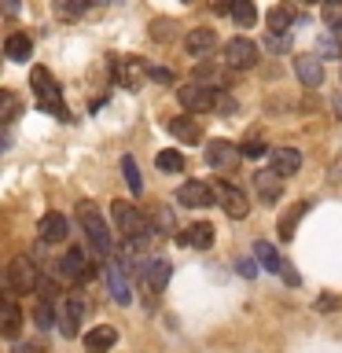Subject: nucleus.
I'll return each mask as SVG.
<instances>
[{
	"label": "nucleus",
	"mask_w": 342,
	"mask_h": 353,
	"mask_svg": "<svg viewBox=\"0 0 342 353\" xmlns=\"http://www.w3.org/2000/svg\"><path fill=\"white\" fill-rule=\"evenodd\" d=\"M110 221H114V228H118V236L129 243V247H140L143 236H151V225L143 221V214L132 203H110Z\"/></svg>",
	"instance_id": "1"
},
{
	"label": "nucleus",
	"mask_w": 342,
	"mask_h": 353,
	"mask_svg": "<svg viewBox=\"0 0 342 353\" xmlns=\"http://www.w3.org/2000/svg\"><path fill=\"white\" fill-rule=\"evenodd\" d=\"M30 85H33V96H37L41 110H48V114L59 118V121H70V110H66V103L59 99V85H55V77L44 70V66H33L30 70Z\"/></svg>",
	"instance_id": "2"
},
{
	"label": "nucleus",
	"mask_w": 342,
	"mask_h": 353,
	"mask_svg": "<svg viewBox=\"0 0 342 353\" xmlns=\"http://www.w3.org/2000/svg\"><path fill=\"white\" fill-rule=\"evenodd\" d=\"M77 217H81V228H85V239H88V247H92V254L107 258V254L114 250V236H110V228L103 225V217L96 214V206L81 203L77 206Z\"/></svg>",
	"instance_id": "3"
},
{
	"label": "nucleus",
	"mask_w": 342,
	"mask_h": 353,
	"mask_svg": "<svg viewBox=\"0 0 342 353\" xmlns=\"http://www.w3.org/2000/svg\"><path fill=\"white\" fill-rule=\"evenodd\" d=\"M37 283H41V276L26 254L11 258V265H8V291L11 294H30V291H37Z\"/></svg>",
	"instance_id": "4"
},
{
	"label": "nucleus",
	"mask_w": 342,
	"mask_h": 353,
	"mask_svg": "<svg viewBox=\"0 0 342 353\" xmlns=\"http://www.w3.org/2000/svg\"><path fill=\"white\" fill-rule=\"evenodd\" d=\"M177 99H181V107L188 110H217L221 103V92L217 88H206V85H181L177 88Z\"/></svg>",
	"instance_id": "5"
},
{
	"label": "nucleus",
	"mask_w": 342,
	"mask_h": 353,
	"mask_svg": "<svg viewBox=\"0 0 342 353\" xmlns=\"http://www.w3.org/2000/svg\"><path fill=\"white\" fill-rule=\"evenodd\" d=\"M258 44L254 41H247V37H232L228 44H225V66L228 70H250L254 63H258Z\"/></svg>",
	"instance_id": "6"
},
{
	"label": "nucleus",
	"mask_w": 342,
	"mask_h": 353,
	"mask_svg": "<svg viewBox=\"0 0 342 353\" xmlns=\"http://www.w3.org/2000/svg\"><path fill=\"white\" fill-rule=\"evenodd\" d=\"M214 188H210L206 181H184L181 188H177V203H181L184 210H203V206H214Z\"/></svg>",
	"instance_id": "7"
},
{
	"label": "nucleus",
	"mask_w": 342,
	"mask_h": 353,
	"mask_svg": "<svg viewBox=\"0 0 342 353\" xmlns=\"http://www.w3.org/2000/svg\"><path fill=\"white\" fill-rule=\"evenodd\" d=\"M85 324V298L81 294H66V302L59 305V331L66 339H74Z\"/></svg>",
	"instance_id": "8"
},
{
	"label": "nucleus",
	"mask_w": 342,
	"mask_h": 353,
	"mask_svg": "<svg viewBox=\"0 0 342 353\" xmlns=\"http://www.w3.org/2000/svg\"><path fill=\"white\" fill-rule=\"evenodd\" d=\"M110 70H114V81H118L121 88H140V81L148 77V70H143L140 59H132V55H114Z\"/></svg>",
	"instance_id": "9"
},
{
	"label": "nucleus",
	"mask_w": 342,
	"mask_h": 353,
	"mask_svg": "<svg viewBox=\"0 0 342 353\" xmlns=\"http://www.w3.org/2000/svg\"><path fill=\"white\" fill-rule=\"evenodd\" d=\"M140 276H143V283H148L151 291H165V283H170V276H173V265L165 258H143Z\"/></svg>",
	"instance_id": "10"
},
{
	"label": "nucleus",
	"mask_w": 342,
	"mask_h": 353,
	"mask_svg": "<svg viewBox=\"0 0 342 353\" xmlns=\"http://www.w3.org/2000/svg\"><path fill=\"white\" fill-rule=\"evenodd\" d=\"M294 74L305 88H320L324 85V59L320 55H294Z\"/></svg>",
	"instance_id": "11"
},
{
	"label": "nucleus",
	"mask_w": 342,
	"mask_h": 353,
	"mask_svg": "<svg viewBox=\"0 0 342 353\" xmlns=\"http://www.w3.org/2000/svg\"><path fill=\"white\" fill-rule=\"evenodd\" d=\"M269 170L276 176H294L302 170V151L298 148H272L269 151Z\"/></svg>",
	"instance_id": "12"
},
{
	"label": "nucleus",
	"mask_w": 342,
	"mask_h": 353,
	"mask_svg": "<svg viewBox=\"0 0 342 353\" xmlns=\"http://www.w3.org/2000/svg\"><path fill=\"white\" fill-rule=\"evenodd\" d=\"M107 283H110V298H114L118 305H129L132 302V287H129V269L121 261L107 265Z\"/></svg>",
	"instance_id": "13"
},
{
	"label": "nucleus",
	"mask_w": 342,
	"mask_h": 353,
	"mask_svg": "<svg viewBox=\"0 0 342 353\" xmlns=\"http://www.w3.org/2000/svg\"><path fill=\"white\" fill-rule=\"evenodd\" d=\"M55 272H59L63 280H88V276H92V269H88V261H85V250H77V247L63 254Z\"/></svg>",
	"instance_id": "14"
},
{
	"label": "nucleus",
	"mask_w": 342,
	"mask_h": 353,
	"mask_svg": "<svg viewBox=\"0 0 342 353\" xmlns=\"http://www.w3.org/2000/svg\"><path fill=\"white\" fill-rule=\"evenodd\" d=\"M184 48H188V55H195V59H206V55L217 48V33H214V30H206V26H199V30H188V37H184Z\"/></svg>",
	"instance_id": "15"
},
{
	"label": "nucleus",
	"mask_w": 342,
	"mask_h": 353,
	"mask_svg": "<svg viewBox=\"0 0 342 353\" xmlns=\"http://www.w3.org/2000/svg\"><path fill=\"white\" fill-rule=\"evenodd\" d=\"M236 148H232L228 140H210L206 148H203V159H206V165L210 170H225V165H232L236 162Z\"/></svg>",
	"instance_id": "16"
},
{
	"label": "nucleus",
	"mask_w": 342,
	"mask_h": 353,
	"mask_svg": "<svg viewBox=\"0 0 342 353\" xmlns=\"http://www.w3.org/2000/svg\"><path fill=\"white\" fill-rule=\"evenodd\" d=\"M177 243H184V247H195V250H210L214 247V225L210 221H199L184 232V236H177Z\"/></svg>",
	"instance_id": "17"
},
{
	"label": "nucleus",
	"mask_w": 342,
	"mask_h": 353,
	"mask_svg": "<svg viewBox=\"0 0 342 353\" xmlns=\"http://www.w3.org/2000/svg\"><path fill=\"white\" fill-rule=\"evenodd\" d=\"M114 342H118V327L99 324V327H92V331L85 335V353H107Z\"/></svg>",
	"instance_id": "18"
},
{
	"label": "nucleus",
	"mask_w": 342,
	"mask_h": 353,
	"mask_svg": "<svg viewBox=\"0 0 342 353\" xmlns=\"http://www.w3.org/2000/svg\"><path fill=\"white\" fill-rule=\"evenodd\" d=\"M221 206H225V214L228 217H236V221H243L250 214V203H247V195L239 192V188H232V184H225L221 188Z\"/></svg>",
	"instance_id": "19"
},
{
	"label": "nucleus",
	"mask_w": 342,
	"mask_h": 353,
	"mask_svg": "<svg viewBox=\"0 0 342 353\" xmlns=\"http://www.w3.org/2000/svg\"><path fill=\"white\" fill-rule=\"evenodd\" d=\"M265 26H269V33H272V37H287V33H291L294 30V11L291 8H272L269 11V15H265Z\"/></svg>",
	"instance_id": "20"
},
{
	"label": "nucleus",
	"mask_w": 342,
	"mask_h": 353,
	"mask_svg": "<svg viewBox=\"0 0 342 353\" xmlns=\"http://www.w3.org/2000/svg\"><path fill=\"white\" fill-rule=\"evenodd\" d=\"M225 81H228V74L221 70V66L214 63H195V85H206V88H217V92H225Z\"/></svg>",
	"instance_id": "21"
},
{
	"label": "nucleus",
	"mask_w": 342,
	"mask_h": 353,
	"mask_svg": "<svg viewBox=\"0 0 342 353\" xmlns=\"http://www.w3.org/2000/svg\"><path fill=\"white\" fill-rule=\"evenodd\" d=\"M280 181H283V176H276L272 170H269V173H265V170L254 173V188H258V195L265 199V203H276V199L283 195V184H280Z\"/></svg>",
	"instance_id": "22"
},
{
	"label": "nucleus",
	"mask_w": 342,
	"mask_h": 353,
	"mask_svg": "<svg viewBox=\"0 0 342 353\" xmlns=\"http://www.w3.org/2000/svg\"><path fill=\"white\" fill-rule=\"evenodd\" d=\"M37 232H41L44 243H63V239H66V217H63V214H44L41 225H37Z\"/></svg>",
	"instance_id": "23"
},
{
	"label": "nucleus",
	"mask_w": 342,
	"mask_h": 353,
	"mask_svg": "<svg viewBox=\"0 0 342 353\" xmlns=\"http://www.w3.org/2000/svg\"><path fill=\"white\" fill-rule=\"evenodd\" d=\"M4 55L11 63H26L33 55V41L26 37V33H11V37L4 41Z\"/></svg>",
	"instance_id": "24"
},
{
	"label": "nucleus",
	"mask_w": 342,
	"mask_h": 353,
	"mask_svg": "<svg viewBox=\"0 0 342 353\" xmlns=\"http://www.w3.org/2000/svg\"><path fill=\"white\" fill-rule=\"evenodd\" d=\"M254 258H258V265H265V272H283V265H287L280 254H276L272 243H265V239L254 243Z\"/></svg>",
	"instance_id": "25"
},
{
	"label": "nucleus",
	"mask_w": 342,
	"mask_h": 353,
	"mask_svg": "<svg viewBox=\"0 0 342 353\" xmlns=\"http://www.w3.org/2000/svg\"><path fill=\"white\" fill-rule=\"evenodd\" d=\"M165 129H170L181 143H199V140H203V132H199V125H195L192 118H173Z\"/></svg>",
	"instance_id": "26"
},
{
	"label": "nucleus",
	"mask_w": 342,
	"mask_h": 353,
	"mask_svg": "<svg viewBox=\"0 0 342 353\" xmlns=\"http://www.w3.org/2000/svg\"><path fill=\"white\" fill-rule=\"evenodd\" d=\"M19 327H22V313L15 305V294L8 291V298H4V339H19Z\"/></svg>",
	"instance_id": "27"
},
{
	"label": "nucleus",
	"mask_w": 342,
	"mask_h": 353,
	"mask_svg": "<svg viewBox=\"0 0 342 353\" xmlns=\"http://www.w3.org/2000/svg\"><path fill=\"white\" fill-rule=\"evenodd\" d=\"M305 210H309V203H298V206H291L280 217V225H276V228H280V239H294V228H298V221L305 217Z\"/></svg>",
	"instance_id": "28"
},
{
	"label": "nucleus",
	"mask_w": 342,
	"mask_h": 353,
	"mask_svg": "<svg viewBox=\"0 0 342 353\" xmlns=\"http://www.w3.org/2000/svg\"><path fill=\"white\" fill-rule=\"evenodd\" d=\"M316 52H320V59H342V44H339L335 33H328V30L316 37Z\"/></svg>",
	"instance_id": "29"
},
{
	"label": "nucleus",
	"mask_w": 342,
	"mask_h": 353,
	"mask_svg": "<svg viewBox=\"0 0 342 353\" xmlns=\"http://www.w3.org/2000/svg\"><path fill=\"white\" fill-rule=\"evenodd\" d=\"M232 22H236V26H243V30H250L254 22H258V11H254V4H247V0H239V4H232Z\"/></svg>",
	"instance_id": "30"
},
{
	"label": "nucleus",
	"mask_w": 342,
	"mask_h": 353,
	"mask_svg": "<svg viewBox=\"0 0 342 353\" xmlns=\"http://www.w3.org/2000/svg\"><path fill=\"white\" fill-rule=\"evenodd\" d=\"M154 165H159L162 173H181L184 170V154L181 151H159L154 154Z\"/></svg>",
	"instance_id": "31"
},
{
	"label": "nucleus",
	"mask_w": 342,
	"mask_h": 353,
	"mask_svg": "<svg viewBox=\"0 0 342 353\" xmlns=\"http://www.w3.org/2000/svg\"><path fill=\"white\" fill-rule=\"evenodd\" d=\"M121 173H125L129 192L140 195V192H143V181H140V170H137V159H132V154H125V159H121Z\"/></svg>",
	"instance_id": "32"
},
{
	"label": "nucleus",
	"mask_w": 342,
	"mask_h": 353,
	"mask_svg": "<svg viewBox=\"0 0 342 353\" xmlns=\"http://www.w3.org/2000/svg\"><path fill=\"white\" fill-rule=\"evenodd\" d=\"M33 320H37L41 331H48V327L59 324V313L52 309V302H37V309H33Z\"/></svg>",
	"instance_id": "33"
},
{
	"label": "nucleus",
	"mask_w": 342,
	"mask_h": 353,
	"mask_svg": "<svg viewBox=\"0 0 342 353\" xmlns=\"http://www.w3.org/2000/svg\"><path fill=\"white\" fill-rule=\"evenodd\" d=\"M324 26H328V33H342V4H324Z\"/></svg>",
	"instance_id": "34"
},
{
	"label": "nucleus",
	"mask_w": 342,
	"mask_h": 353,
	"mask_svg": "<svg viewBox=\"0 0 342 353\" xmlns=\"http://www.w3.org/2000/svg\"><path fill=\"white\" fill-rule=\"evenodd\" d=\"M55 11H59L63 19H77V15H85V11H88V0H81V4H70V0H59V4H55Z\"/></svg>",
	"instance_id": "35"
},
{
	"label": "nucleus",
	"mask_w": 342,
	"mask_h": 353,
	"mask_svg": "<svg viewBox=\"0 0 342 353\" xmlns=\"http://www.w3.org/2000/svg\"><path fill=\"white\" fill-rule=\"evenodd\" d=\"M154 225H159L165 236H177V221H173V214H170V206H162L159 214H154Z\"/></svg>",
	"instance_id": "36"
},
{
	"label": "nucleus",
	"mask_w": 342,
	"mask_h": 353,
	"mask_svg": "<svg viewBox=\"0 0 342 353\" xmlns=\"http://www.w3.org/2000/svg\"><path fill=\"white\" fill-rule=\"evenodd\" d=\"M37 294H41V302H52V298L59 294V283H55V276H41Z\"/></svg>",
	"instance_id": "37"
},
{
	"label": "nucleus",
	"mask_w": 342,
	"mask_h": 353,
	"mask_svg": "<svg viewBox=\"0 0 342 353\" xmlns=\"http://www.w3.org/2000/svg\"><path fill=\"white\" fill-rule=\"evenodd\" d=\"M236 269H239V276L254 280V276H258V258H239V261H236Z\"/></svg>",
	"instance_id": "38"
},
{
	"label": "nucleus",
	"mask_w": 342,
	"mask_h": 353,
	"mask_svg": "<svg viewBox=\"0 0 342 353\" xmlns=\"http://www.w3.org/2000/svg\"><path fill=\"white\" fill-rule=\"evenodd\" d=\"M148 77H151V81H159V85H173V74L162 70V66H148Z\"/></svg>",
	"instance_id": "39"
},
{
	"label": "nucleus",
	"mask_w": 342,
	"mask_h": 353,
	"mask_svg": "<svg viewBox=\"0 0 342 353\" xmlns=\"http://www.w3.org/2000/svg\"><path fill=\"white\" fill-rule=\"evenodd\" d=\"M239 154H247V159H261V154H265V143H258V140H247V143L239 148Z\"/></svg>",
	"instance_id": "40"
},
{
	"label": "nucleus",
	"mask_w": 342,
	"mask_h": 353,
	"mask_svg": "<svg viewBox=\"0 0 342 353\" xmlns=\"http://www.w3.org/2000/svg\"><path fill=\"white\" fill-rule=\"evenodd\" d=\"M280 276H283V283H287V287H298V283H302V276H298V272L291 269V261L283 265V272H280Z\"/></svg>",
	"instance_id": "41"
},
{
	"label": "nucleus",
	"mask_w": 342,
	"mask_h": 353,
	"mask_svg": "<svg viewBox=\"0 0 342 353\" xmlns=\"http://www.w3.org/2000/svg\"><path fill=\"white\" fill-rule=\"evenodd\" d=\"M221 114H236V99H232L228 92H221V103H217Z\"/></svg>",
	"instance_id": "42"
},
{
	"label": "nucleus",
	"mask_w": 342,
	"mask_h": 353,
	"mask_svg": "<svg viewBox=\"0 0 342 353\" xmlns=\"http://www.w3.org/2000/svg\"><path fill=\"white\" fill-rule=\"evenodd\" d=\"M15 114H19V103L4 92V121H15Z\"/></svg>",
	"instance_id": "43"
},
{
	"label": "nucleus",
	"mask_w": 342,
	"mask_h": 353,
	"mask_svg": "<svg viewBox=\"0 0 342 353\" xmlns=\"http://www.w3.org/2000/svg\"><path fill=\"white\" fill-rule=\"evenodd\" d=\"M154 41H170V22H165V19L154 22Z\"/></svg>",
	"instance_id": "44"
},
{
	"label": "nucleus",
	"mask_w": 342,
	"mask_h": 353,
	"mask_svg": "<svg viewBox=\"0 0 342 353\" xmlns=\"http://www.w3.org/2000/svg\"><path fill=\"white\" fill-rule=\"evenodd\" d=\"M265 44H269L272 52H287V37H269V41H265Z\"/></svg>",
	"instance_id": "45"
},
{
	"label": "nucleus",
	"mask_w": 342,
	"mask_h": 353,
	"mask_svg": "<svg viewBox=\"0 0 342 353\" xmlns=\"http://www.w3.org/2000/svg\"><path fill=\"white\" fill-rule=\"evenodd\" d=\"M339 302H335V298H320V302H316V309H320V313H331V309H335Z\"/></svg>",
	"instance_id": "46"
},
{
	"label": "nucleus",
	"mask_w": 342,
	"mask_h": 353,
	"mask_svg": "<svg viewBox=\"0 0 342 353\" xmlns=\"http://www.w3.org/2000/svg\"><path fill=\"white\" fill-rule=\"evenodd\" d=\"M11 353H33V346H15V350H11Z\"/></svg>",
	"instance_id": "47"
}]
</instances>
